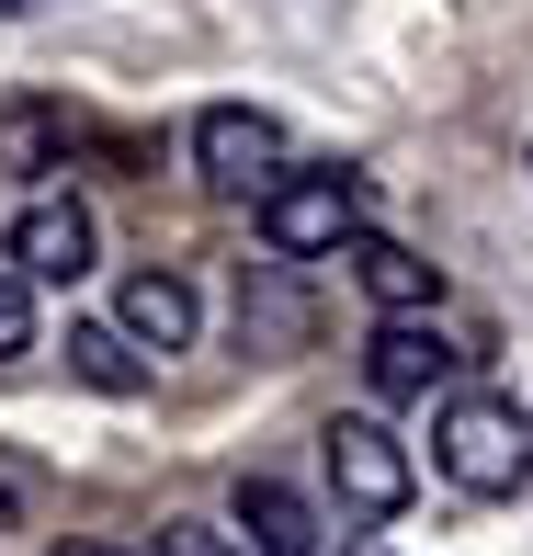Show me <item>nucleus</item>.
<instances>
[{"mask_svg":"<svg viewBox=\"0 0 533 556\" xmlns=\"http://www.w3.org/2000/svg\"><path fill=\"white\" fill-rule=\"evenodd\" d=\"M68 375H80V387H103V397H137L148 387V341L125 330H103V318H80V330H68Z\"/></svg>","mask_w":533,"mask_h":556,"instance_id":"9b49d317","label":"nucleus"},{"mask_svg":"<svg viewBox=\"0 0 533 556\" xmlns=\"http://www.w3.org/2000/svg\"><path fill=\"white\" fill-rule=\"evenodd\" d=\"M58 556H125V545H58Z\"/></svg>","mask_w":533,"mask_h":556,"instance_id":"2eb2a0df","label":"nucleus"},{"mask_svg":"<svg viewBox=\"0 0 533 556\" xmlns=\"http://www.w3.org/2000/svg\"><path fill=\"white\" fill-rule=\"evenodd\" d=\"M364 239V170H284L262 193V250L284 262H318V250Z\"/></svg>","mask_w":533,"mask_h":556,"instance_id":"7ed1b4c3","label":"nucleus"},{"mask_svg":"<svg viewBox=\"0 0 533 556\" xmlns=\"http://www.w3.org/2000/svg\"><path fill=\"white\" fill-rule=\"evenodd\" d=\"M160 556H250V545L216 534V522H160Z\"/></svg>","mask_w":533,"mask_h":556,"instance_id":"4468645a","label":"nucleus"},{"mask_svg":"<svg viewBox=\"0 0 533 556\" xmlns=\"http://www.w3.org/2000/svg\"><path fill=\"white\" fill-rule=\"evenodd\" d=\"M58 160H68V114L58 103H12V114H0V170L35 182V170H58Z\"/></svg>","mask_w":533,"mask_h":556,"instance_id":"f8f14e48","label":"nucleus"},{"mask_svg":"<svg viewBox=\"0 0 533 556\" xmlns=\"http://www.w3.org/2000/svg\"><path fill=\"white\" fill-rule=\"evenodd\" d=\"M91 250H103V239H91L80 193H35V205L12 216V273H23V285H80Z\"/></svg>","mask_w":533,"mask_h":556,"instance_id":"39448f33","label":"nucleus"},{"mask_svg":"<svg viewBox=\"0 0 533 556\" xmlns=\"http://www.w3.org/2000/svg\"><path fill=\"white\" fill-rule=\"evenodd\" d=\"M0 522H12V500H0Z\"/></svg>","mask_w":533,"mask_h":556,"instance_id":"f3484780","label":"nucleus"},{"mask_svg":"<svg viewBox=\"0 0 533 556\" xmlns=\"http://www.w3.org/2000/svg\"><path fill=\"white\" fill-rule=\"evenodd\" d=\"M318 454H329V500H341V522H397V511H409L420 466H409V443H397L386 420H329Z\"/></svg>","mask_w":533,"mask_h":556,"instance_id":"f03ea898","label":"nucleus"},{"mask_svg":"<svg viewBox=\"0 0 533 556\" xmlns=\"http://www.w3.org/2000/svg\"><path fill=\"white\" fill-rule=\"evenodd\" d=\"M352 556H375V545H352Z\"/></svg>","mask_w":533,"mask_h":556,"instance_id":"a211bd4d","label":"nucleus"},{"mask_svg":"<svg viewBox=\"0 0 533 556\" xmlns=\"http://www.w3.org/2000/svg\"><path fill=\"white\" fill-rule=\"evenodd\" d=\"M114 318H125V330H137L148 352H160V364H170V352L193 341V318H205V307H193V285H182V273H125Z\"/></svg>","mask_w":533,"mask_h":556,"instance_id":"9d476101","label":"nucleus"},{"mask_svg":"<svg viewBox=\"0 0 533 556\" xmlns=\"http://www.w3.org/2000/svg\"><path fill=\"white\" fill-rule=\"evenodd\" d=\"M193 170H205L216 193H272L284 182V125L250 114V103H205L193 114Z\"/></svg>","mask_w":533,"mask_h":556,"instance_id":"20e7f679","label":"nucleus"},{"mask_svg":"<svg viewBox=\"0 0 533 556\" xmlns=\"http://www.w3.org/2000/svg\"><path fill=\"white\" fill-rule=\"evenodd\" d=\"M23 352H35V285L0 273V364H23Z\"/></svg>","mask_w":533,"mask_h":556,"instance_id":"ddd939ff","label":"nucleus"},{"mask_svg":"<svg viewBox=\"0 0 533 556\" xmlns=\"http://www.w3.org/2000/svg\"><path fill=\"white\" fill-rule=\"evenodd\" d=\"M307 330H318V307H307L284 250H272V262H239V352L284 364V352H307Z\"/></svg>","mask_w":533,"mask_h":556,"instance_id":"423d86ee","label":"nucleus"},{"mask_svg":"<svg viewBox=\"0 0 533 556\" xmlns=\"http://www.w3.org/2000/svg\"><path fill=\"white\" fill-rule=\"evenodd\" d=\"M454 364H466V352L431 330V307H409V318H375V341H364L375 397H443V387H454Z\"/></svg>","mask_w":533,"mask_h":556,"instance_id":"0eeeda50","label":"nucleus"},{"mask_svg":"<svg viewBox=\"0 0 533 556\" xmlns=\"http://www.w3.org/2000/svg\"><path fill=\"white\" fill-rule=\"evenodd\" d=\"M239 545L250 556H318L329 534H318V511L284 489V477H239Z\"/></svg>","mask_w":533,"mask_h":556,"instance_id":"1a4fd4ad","label":"nucleus"},{"mask_svg":"<svg viewBox=\"0 0 533 556\" xmlns=\"http://www.w3.org/2000/svg\"><path fill=\"white\" fill-rule=\"evenodd\" d=\"M341 262H352V285L375 295V318H409V307H443V262H420L409 239H341Z\"/></svg>","mask_w":533,"mask_h":556,"instance_id":"6e6552de","label":"nucleus"},{"mask_svg":"<svg viewBox=\"0 0 533 556\" xmlns=\"http://www.w3.org/2000/svg\"><path fill=\"white\" fill-rule=\"evenodd\" d=\"M431 466L454 477L466 500H522L533 489V420L511 409V397H443L431 409Z\"/></svg>","mask_w":533,"mask_h":556,"instance_id":"f257e3e1","label":"nucleus"},{"mask_svg":"<svg viewBox=\"0 0 533 556\" xmlns=\"http://www.w3.org/2000/svg\"><path fill=\"white\" fill-rule=\"evenodd\" d=\"M12 12H35V0H0V23H12Z\"/></svg>","mask_w":533,"mask_h":556,"instance_id":"dca6fc26","label":"nucleus"}]
</instances>
